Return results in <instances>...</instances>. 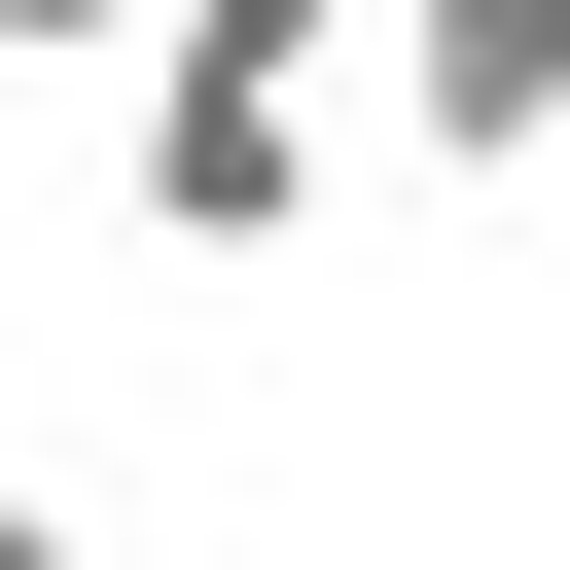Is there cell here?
<instances>
[{
	"mask_svg": "<svg viewBox=\"0 0 570 570\" xmlns=\"http://www.w3.org/2000/svg\"><path fill=\"white\" fill-rule=\"evenodd\" d=\"M178 71H285L321 107V71H392V0H178Z\"/></svg>",
	"mask_w": 570,
	"mask_h": 570,
	"instance_id": "3",
	"label": "cell"
},
{
	"mask_svg": "<svg viewBox=\"0 0 570 570\" xmlns=\"http://www.w3.org/2000/svg\"><path fill=\"white\" fill-rule=\"evenodd\" d=\"M392 142L428 178H534L570 142V0H392Z\"/></svg>",
	"mask_w": 570,
	"mask_h": 570,
	"instance_id": "2",
	"label": "cell"
},
{
	"mask_svg": "<svg viewBox=\"0 0 570 570\" xmlns=\"http://www.w3.org/2000/svg\"><path fill=\"white\" fill-rule=\"evenodd\" d=\"M0 71H178V0H0Z\"/></svg>",
	"mask_w": 570,
	"mask_h": 570,
	"instance_id": "4",
	"label": "cell"
},
{
	"mask_svg": "<svg viewBox=\"0 0 570 570\" xmlns=\"http://www.w3.org/2000/svg\"><path fill=\"white\" fill-rule=\"evenodd\" d=\"M107 214H142L178 285H285V249H321V107H285V71H142V142H107Z\"/></svg>",
	"mask_w": 570,
	"mask_h": 570,
	"instance_id": "1",
	"label": "cell"
}]
</instances>
